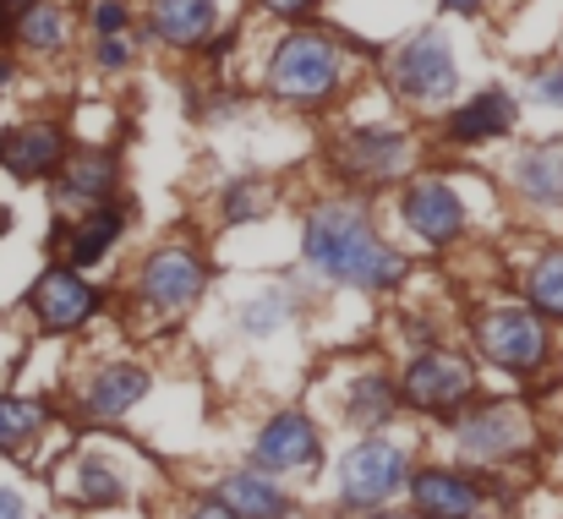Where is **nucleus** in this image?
Listing matches in <instances>:
<instances>
[{
  "label": "nucleus",
  "mask_w": 563,
  "mask_h": 519,
  "mask_svg": "<svg viewBox=\"0 0 563 519\" xmlns=\"http://www.w3.org/2000/svg\"><path fill=\"white\" fill-rule=\"evenodd\" d=\"M307 263L356 290H394L410 268L388 241H377L356 208H318L307 219Z\"/></svg>",
  "instance_id": "1"
},
{
  "label": "nucleus",
  "mask_w": 563,
  "mask_h": 519,
  "mask_svg": "<svg viewBox=\"0 0 563 519\" xmlns=\"http://www.w3.org/2000/svg\"><path fill=\"white\" fill-rule=\"evenodd\" d=\"M410 449L394 443V438H362L345 449L340 460V487H334V504L351 509V515H367V509H394L405 498V482H410Z\"/></svg>",
  "instance_id": "2"
},
{
  "label": "nucleus",
  "mask_w": 563,
  "mask_h": 519,
  "mask_svg": "<svg viewBox=\"0 0 563 519\" xmlns=\"http://www.w3.org/2000/svg\"><path fill=\"white\" fill-rule=\"evenodd\" d=\"M471 340L482 350V361H493L498 372L509 377H537L553 355V334H548V318L531 312V307H515V301H498V307H482L476 323H471Z\"/></svg>",
  "instance_id": "3"
},
{
  "label": "nucleus",
  "mask_w": 563,
  "mask_h": 519,
  "mask_svg": "<svg viewBox=\"0 0 563 519\" xmlns=\"http://www.w3.org/2000/svg\"><path fill=\"white\" fill-rule=\"evenodd\" d=\"M454 449L471 465H509L531 449V416L509 399H482L454 410Z\"/></svg>",
  "instance_id": "4"
},
{
  "label": "nucleus",
  "mask_w": 563,
  "mask_h": 519,
  "mask_svg": "<svg viewBox=\"0 0 563 519\" xmlns=\"http://www.w3.org/2000/svg\"><path fill=\"white\" fill-rule=\"evenodd\" d=\"M394 394H399V405H410L421 416H454L476 394V366L460 350H421L399 372Z\"/></svg>",
  "instance_id": "5"
},
{
  "label": "nucleus",
  "mask_w": 563,
  "mask_h": 519,
  "mask_svg": "<svg viewBox=\"0 0 563 519\" xmlns=\"http://www.w3.org/2000/svg\"><path fill=\"white\" fill-rule=\"evenodd\" d=\"M334 82H340V49L318 33H290L268 60V88L279 99L312 104V99L334 93Z\"/></svg>",
  "instance_id": "6"
},
{
  "label": "nucleus",
  "mask_w": 563,
  "mask_h": 519,
  "mask_svg": "<svg viewBox=\"0 0 563 519\" xmlns=\"http://www.w3.org/2000/svg\"><path fill=\"white\" fill-rule=\"evenodd\" d=\"M323 465V432L312 427V416L301 410H279L257 427L252 438V471L268 476H307Z\"/></svg>",
  "instance_id": "7"
},
{
  "label": "nucleus",
  "mask_w": 563,
  "mask_h": 519,
  "mask_svg": "<svg viewBox=\"0 0 563 519\" xmlns=\"http://www.w3.org/2000/svg\"><path fill=\"white\" fill-rule=\"evenodd\" d=\"M202 290H208V268H202V257L187 252V246L154 252V257L143 263V279H137L143 307L159 312V318H181V312H191V307L202 301Z\"/></svg>",
  "instance_id": "8"
},
{
  "label": "nucleus",
  "mask_w": 563,
  "mask_h": 519,
  "mask_svg": "<svg viewBox=\"0 0 563 519\" xmlns=\"http://www.w3.org/2000/svg\"><path fill=\"white\" fill-rule=\"evenodd\" d=\"M405 498H410L416 519H482L487 487L460 465H421V471H410Z\"/></svg>",
  "instance_id": "9"
},
{
  "label": "nucleus",
  "mask_w": 563,
  "mask_h": 519,
  "mask_svg": "<svg viewBox=\"0 0 563 519\" xmlns=\"http://www.w3.org/2000/svg\"><path fill=\"white\" fill-rule=\"evenodd\" d=\"M394 82L410 93V99H421V104H438V99H449L454 93V55H449V44H443V33H416L405 49H399V60H394Z\"/></svg>",
  "instance_id": "10"
},
{
  "label": "nucleus",
  "mask_w": 563,
  "mask_h": 519,
  "mask_svg": "<svg viewBox=\"0 0 563 519\" xmlns=\"http://www.w3.org/2000/svg\"><path fill=\"white\" fill-rule=\"evenodd\" d=\"M27 307H33L38 329H49V334H71V329H82V323L93 318L99 296H93V285H88L77 268H49V274L33 285Z\"/></svg>",
  "instance_id": "11"
},
{
  "label": "nucleus",
  "mask_w": 563,
  "mask_h": 519,
  "mask_svg": "<svg viewBox=\"0 0 563 519\" xmlns=\"http://www.w3.org/2000/svg\"><path fill=\"white\" fill-rule=\"evenodd\" d=\"M148 388H154V377H148L137 361H110V366H99V372L82 383L77 405H82L88 421H126V416L148 399Z\"/></svg>",
  "instance_id": "12"
},
{
  "label": "nucleus",
  "mask_w": 563,
  "mask_h": 519,
  "mask_svg": "<svg viewBox=\"0 0 563 519\" xmlns=\"http://www.w3.org/2000/svg\"><path fill=\"white\" fill-rule=\"evenodd\" d=\"M405 224L427 241V246H449L460 230H465V208L460 197L443 186V180H416L405 191Z\"/></svg>",
  "instance_id": "13"
},
{
  "label": "nucleus",
  "mask_w": 563,
  "mask_h": 519,
  "mask_svg": "<svg viewBox=\"0 0 563 519\" xmlns=\"http://www.w3.org/2000/svg\"><path fill=\"white\" fill-rule=\"evenodd\" d=\"M213 498L235 519H290L296 515V498L268 471H230V476H219Z\"/></svg>",
  "instance_id": "14"
},
{
  "label": "nucleus",
  "mask_w": 563,
  "mask_h": 519,
  "mask_svg": "<svg viewBox=\"0 0 563 519\" xmlns=\"http://www.w3.org/2000/svg\"><path fill=\"white\" fill-rule=\"evenodd\" d=\"M60 159H66V143L55 126H16L0 137V165L16 180H38V175L60 170Z\"/></svg>",
  "instance_id": "15"
},
{
  "label": "nucleus",
  "mask_w": 563,
  "mask_h": 519,
  "mask_svg": "<svg viewBox=\"0 0 563 519\" xmlns=\"http://www.w3.org/2000/svg\"><path fill=\"white\" fill-rule=\"evenodd\" d=\"M60 487H66V498H71L77 509H115V504H126V476H121L115 460H104V454L71 460Z\"/></svg>",
  "instance_id": "16"
},
{
  "label": "nucleus",
  "mask_w": 563,
  "mask_h": 519,
  "mask_svg": "<svg viewBox=\"0 0 563 519\" xmlns=\"http://www.w3.org/2000/svg\"><path fill=\"white\" fill-rule=\"evenodd\" d=\"M515 126V99L504 93V88H482L465 110H454V121H449V132L460 137V143H487V137H498V132H509Z\"/></svg>",
  "instance_id": "17"
},
{
  "label": "nucleus",
  "mask_w": 563,
  "mask_h": 519,
  "mask_svg": "<svg viewBox=\"0 0 563 519\" xmlns=\"http://www.w3.org/2000/svg\"><path fill=\"white\" fill-rule=\"evenodd\" d=\"M399 416V394H394V383L383 377V372H362L351 388H345V421L356 427V432H377V427H388Z\"/></svg>",
  "instance_id": "18"
},
{
  "label": "nucleus",
  "mask_w": 563,
  "mask_h": 519,
  "mask_svg": "<svg viewBox=\"0 0 563 519\" xmlns=\"http://www.w3.org/2000/svg\"><path fill=\"white\" fill-rule=\"evenodd\" d=\"M405 165V137L399 132H356L351 143H345V170L356 175V180H383V175H394Z\"/></svg>",
  "instance_id": "19"
},
{
  "label": "nucleus",
  "mask_w": 563,
  "mask_h": 519,
  "mask_svg": "<svg viewBox=\"0 0 563 519\" xmlns=\"http://www.w3.org/2000/svg\"><path fill=\"white\" fill-rule=\"evenodd\" d=\"M49 427V405L27 399V394H0V454H22L44 438Z\"/></svg>",
  "instance_id": "20"
},
{
  "label": "nucleus",
  "mask_w": 563,
  "mask_h": 519,
  "mask_svg": "<svg viewBox=\"0 0 563 519\" xmlns=\"http://www.w3.org/2000/svg\"><path fill=\"white\" fill-rule=\"evenodd\" d=\"M110 186H115V159L110 154H77L60 175V202L66 208H93V202L110 197Z\"/></svg>",
  "instance_id": "21"
},
{
  "label": "nucleus",
  "mask_w": 563,
  "mask_h": 519,
  "mask_svg": "<svg viewBox=\"0 0 563 519\" xmlns=\"http://www.w3.org/2000/svg\"><path fill=\"white\" fill-rule=\"evenodd\" d=\"M213 27V0H154V33L170 44H202Z\"/></svg>",
  "instance_id": "22"
},
{
  "label": "nucleus",
  "mask_w": 563,
  "mask_h": 519,
  "mask_svg": "<svg viewBox=\"0 0 563 519\" xmlns=\"http://www.w3.org/2000/svg\"><path fill=\"white\" fill-rule=\"evenodd\" d=\"M115 241H121V213H115V208H99L93 219H77V230H71V241H66V263H71V268H88V263H99Z\"/></svg>",
  "instance_id": "23"
},
{
  "label": "nucleus",
  "mask_w": 563,
  "mask_h": 519,
  "mask_svg": "<svg viewBox=\"0 0 563 519\" xmlns=\"http://www.w3.org/2000/svg\"><path fill=\"white\" fill-rule=\"evenodd\" d=\"M515 186L531 197V202H563V148H537L520 159Z\"/></svg>",
  "instance_id": "24"
},
{
  "label": "nucleus",
  "mask_w": 563,
  "mask_h": 519,
  "mask_svg": "<svg viewBox=\"0 0 563 519\" xmlns=\"http://www.w3.org/2000/svg\"><path fill=\"white\" fill-rule=\"evenodd\" d=\"M526 296H531V312H542V318H559V323H563V252H548V257L531 268V279H526Z\"/></svg>",
  "instance_id": "25"
},
{
  "label": "nucleus",
  "mask_w": 563,
  "mask_h": 519,
  "mask_svg": "<svg viewBox=\"0 0 563 519\" xmlns=\"http://www.w3.org/2000/svg\"><path fill=\"white\" fill-rule=\"evenodd\" d=\"M290 318H296V307H290V296H285V290H263V296H252V301L241 307V329H246L252 340L279 334Z\"/></svg>",
  "instance_id": "26"
},
{
  "label": "nucleus",
  "mask_w": 563,
  "mask_h": 519,
  "mask_svg": "<svg viewBox=\"0 0 563 519\" xmlns=\"http://www.w3.org/2000/svg\"><path fill=\"white\" fill-rule=\"evenodd\" d=\"M16 33H22V44H33V49H60V38H66V16H60V5H49V0H27Z\"/></svg>",
  "instance_id": "27"
},
{
  "label": "nucleus",
  "mask_w": 563,
  "mask_h": 519,
  "mask_svg": "<svg viewBox=\"0 0 563 519\" xmlns=\"http://www.w3.org/2000/svg\"><path fill=\"white\" fill-rule=\"evenodd\" d=\"M132 60V44L121 33H99V66H126Z\"/></svg>",
  "instance_id": "28"
},
{
  "label": "nucleus",
  "mask_w": 563,
  "mask_h": 519,
  "mask_svg": "<svg viewBox=\"0 0 563 519\" xmlns=\"http://www.w3.org/2000/svg\"><path fill=\"white\" fill-rule=\"evenodd\" d=\"M93 27H99V33H121V27H126V5H121V0H99V5H93Z\"/></svg>",
  "instance_id": "29"
},
{
  "label": "nucleus",
  "mask_w": 563,
  "mask_h": 519,
  "mask_svg": "<svg viewBox=\"0 0 563 519\" xmlns=\"http://www.w3.org/2000/svg\"><path fill=\"white\" fill-rule=\"evenodd\" d=\"M531 88H537V99H542V104H559L563 110V71H537V82H531Z\"/></svg>",
  "instance_id": "30"
},
{
  "label": "nucleus",
  "mask_w": 563,
  "mask_h": 519,
  "mask_svg": "<svg viewBox=\"0 0 563 519\" xmlns=\"http://www.w3.org/2000/svg\"><path fill=\"white\" fill-rule=\"evenodd\" d=\"M181 519H235V515H230L219 498H197V504H187V515Z\"/></svg>",
  "instance_id": "31"
},
{
  "label": "nucleus",
  "mask_w": 563,
  "mask_h": 519,
  "mask_svg": "<svg viewBox=\"0 0 563 519\" xmlns=\"http://www.w3.org/2000/svg\"><path fill=\"white\" fill-rule=\"evenodd\" d=\"M0 519H27V498L16 487H0Z\"/></svg>",
  "instance_id": "32"
},
{
  "label": "nucleus",
  "mask_w": 563,
  "mask_h": 519,
  "mask_svg": "<svg viewBox=\"0 0 563 519\" xmlns=\"http://www.w3.org/2000/svg\"><path fill=\"white\" fill-rule=\"evenodd\" d=\"M241 213H246V219L257 213V191H246V186H235V191H230V219H241Z\"/></svg>",
  "instance_id": "33"
},
{
  "label": "nucleus",
  "mask_w": 563,
  "mask_h": 519,
  "mask_svg": "<svg viewBox=\"0 0 563 519\" xmlns=\"http://www.w3.org/2000/svg\"><path fill=\"white\" fill-rule=\"evenodd\" d=\"M268 11H279V16H301V11H312V0H263Z\"/></svg>",
  "instance_id": "34"
},
{
  "label": "nucleus",
  "mask_w": 563,
  "mask_h": 519,
  "mask_svg": "<svg viewBox=\"0 0 563 519\" xmlns=\"http://www.w3.org/2000/svg\"><path fill=\"white\" fill-rule=\"evenodd\" d=\"M356 519H416V515H399V509H367V515H356Z\"/></svg>",
  "instance_id": "35"
},
{
  "label": "nucleus",
  "mask_w": 563,
  "mask_h": 519,
  "mask_svg": "<svg viewBox=\"0 0 563 519\" xmlns=\"http://www.w3.org/2000/svg\"><path fill=\"white\" fill-rule=\"evenodd\" d=\"M443 5H454V11H482V0H443Z\"/></svg>",
  "instance_id": "36"
},
{
  "label": "nucleus",
  "mask_w": 563,
  "mask_h": 519,
  "mask_svg": "<svg viewBox=\"0 0 563 519\" xmlns=\"http://www.w3.org/2000/svg\"><path fill=\"white\" fill-rule=\"evenodd\" d=\"M0 27H5V0H0Z\"/></svg>",
  "instance_id": "37"
}]
</instances>
